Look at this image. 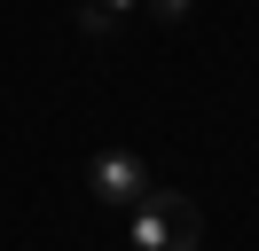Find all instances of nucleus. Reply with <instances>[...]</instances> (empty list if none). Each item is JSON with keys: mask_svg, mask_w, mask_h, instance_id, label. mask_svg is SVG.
Here are the masks:
<instances>
[{"mask_svg": "<svg viewBox=\"0 0 259 251\" xmlns=\"http://www.w3.org/2000/svg\"><path fill=\"white\" fill-rule=\"evenodd\" d=\"M87 181H95V196L110 204V212H134V204L149 196V165L134 149H95V165H87Z\"/></svg>", "mask_w": 259, "mask_h": 251, "instance_id": "f03ea898", "label": "nucleus"}, {"mask_svg": "<svg viewBox=\"0 0 259 251\" xmlns=\"http://www.w3.org/2000/svg\"><path fill=\"white\" fill-rule=\"evenodd\" d=\"M204 243V204L149 181V196L126 212V251H196Z\"/></svg>", "mask_w": 259, "mask_h": 251, "instance_id": "f257e3e1", "label": "nucleus"}, {"mask_svg": "<svg viewBox=\"0 0 259 251\" xmlns=\"http://www.w3.org/2000/svg\"><path fill=\"white\" fill-rule=\"evenodd\" d=\"M189 8H196V0H149V16H157V24H181Z\"/></svg>", "mask_w": 259, "mask_h": 251, "instance_id": "7ed1b4c3", "label": "nucleus"}, {"mask_svg": "<svg viewBox=\"0 0 259 251\" xmlns=\"http://www.w3.org/2000/svg\"><path fill=\"white\" fill-rule=\"evenodd\" d=\"M95 8H102V16H126V8H134V0H95Z\"/></svg>", "mask_w": 259, "mask_h": 251, "instance_id": "20e7f679", "label": "nucleus"}]
</instances>
